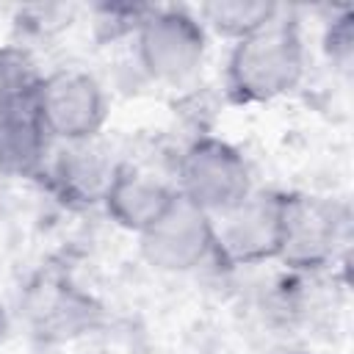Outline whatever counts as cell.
Segmentation results:
<instances>
[{"mask_svg": "<svg viewBox=\"0 0 354 354\" xmlns=\"http://www.w3.org/2000/svg\"><path fill=\"white\" fill-rule=\"evenodd\" d=\"M30 58L17 50H0V171L8 177H39L50 158V136L44 130Z\"/></svg>", "mask_w": 354, "mask_h": 354, "instance_id": "2", "label": "cell"}, {"mask_svg": "<svg viewBox=\"0 0 354 354\" xmlns=\"http://www.w3.org/2000/svg\"><path fill=\"white\" fill-rule=\"evenodd\" d=\"M53 290H44L36 296L30 315L44 337H69L77 335L86 324H91V315L97 313L86 296L77 290H69V285H50Z\"/></svg>", "mask_w": 354, "mask_h": 354, "instance_id": "12", "label": "cell"}, {"mask_svg": "<svg viewBox=\"0 0 354 354\" xmlns=\"http://www.w3.org/2000/svg\"><path fill=\"white\" fill-rule=\"evenodd\" d=\"M116 169L119 163H113L102 147L94 141H80L61 144V149L47 158L41 174L50 177V188L64 205L88 207L102 205Z\"/></svg>", "mask_w": 354, "mask_h": 354, "instance_id": "9", "label": "cell"}, {"mask_svg": "<svg viewBox=\"0 0 354 354\" xmlns=\"http://www.w3.org/2000/svg\"><path fill=\"white\" fill-rule=\"evenodd\" d=\"M282 191H249L238 205L213 216V260L227 268L279 260L282 249Z\"/></svg>", "mask_w": 354, "mask_h": 354, "instance_id": "4", "label": "cell"}, {"mask_svg": "<svg viewBox=\"0 0 354 354\" xmlns=\"http://www.w3.org/2000/svg\"><path fill=\"white\" fill-rule=\"evenodd\" d=\"M199 22L205 30L230 39L232 44L263 30L282 17V6L271 0H210L199 6Z\"/></svg>", "mask_w": 354, "mask_h": 354, "instance_id": "11", "label": "cell"}, {"mask_svg": "<svg viewBox=\"0 0 354 354\" xmlns=\"http://www.w3.org/2000/svg\"><path fill=\"white\" fill-rule=\"evenodd\" d=\"M174 199H177L174 185H169L147 171L119 163L113 180L105 191L102 207L113 224H119L127 232L141 235L171 207Z\"/></svg>", "mask_w": 354, "mask_h": 354, "instance_id": "10", "label": "cell"}, {"mask_svg": "<svg viewBox=\"0 0 354 354\" xmlns=\"http://www.w3.org/2000/svg\"><path fill=\"white\" fill-rule=\"evenodd\" d=\"M36 105L50 141H94L108 119V100L100 80L83 69H55L36 83Z\"/></svg>", "mask_w": 354, "mask_h": 354, "instance_id": "7", "label": "cell"}, {"mask_svg": "<svg viewBox=\"0 0 354 354\" xmlns=\"http://www.w3.org/2000/svg\"><path fill=\"white\" fill-rule=\"evenodd\" d=\"M133 39L138 66L158 83L194 77L207 53V30L199 17L174 6H149Z\"/></svg>", "mask_w": 354, "mask_h": 354, "instance_id": "3", "label": "cell"}, {"mask_svg": "<svg viewBox=\"0 0 354 354\" xmlns=\"http://www.w3.org/2000/svg\"><path fill=\"white\" fill-rule=\"evenodd\" d=\"M307 69V50L293 19H274L263 30L232 44L224 86L238 105L274 102L299 88Z\"/></svg>", "mask_w": 354, "mask_h": 354, "instance_id": "1", "label": "cell"}, {"mask_svg": "<svg viewBox=\"0 0 354 354\" xmlns=\"http://www.w3.org/2000/svg\"><path fill=\"white\" fill-rule=\"evenodd\" d=\"M174 191L207 216H218L252 191V171L238 147L216 136H199L177 160Z\"/></svg>", "mask_w": 354, "mask_h": 354, "instance_id": "5", "label": "cell"}, {"mask_svg": "<svg viewBox=\"0 0 354 354\" xmlns=\"http://www.w3.org/2000/svg\"><path fill=\"white\" fill-rule=\"evenodd\" d=\"M138 238L144 260L166 274H185L213 260V216L185 202L180 194Z\"/></svg>", "mask_w": 354, "mask_h": 354, "instance_id": "8", "label": "cell"}, {"mask_svg": "<svg viewBox=\"0 0 354 354\" xmlns=\"http://www.w3.org/2000/svg\"><path fill=\"white\" fill-rule=\"evenodd\" d=\"M346 241V205L315 194H285L279 263L293 271H318L337 260Z\"/></svg>", "mask_w": 354, "mask_h": 354, "instance_id": "6", "label": "cell"}, {"mask_svg": "<svg viewBox=\"0 0 354 354\" xmlns=\"http://www.w3.org/2000/svg\"><path fill=\"white\" fill-rule=\"evenodd\" d=\"M277 354H304V351H277Z\"/></svg>", "mask_w": 354, "mask_h": 354, "instance_id": "14", "label": "cell"}, {"mask_svg": "<svg viewBox=\"0 0 354 354\" xmlns=\"http://www.w3.org/2000/svg\"><path fill=\"white\" fill-rule=\"evenodd\" d=\"M324 50L337 69L351 66V58H354V14H351V8L332 17V22L326 25V33H324Z\"/></svg>", "mask_w": 354, "mask_h": 354, "instance_id": "13", "label": "cell"}]
</instances>
